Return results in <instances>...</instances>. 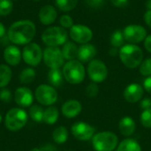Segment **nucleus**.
Listing matches in <instances>:
<instances>
[{
    "label": "nucleus",
    "instance_id": "obj_32",
    "mask_svg": "<svg viewBox=\"0 0 151 151\" xmlns=\"http://www.w3.org/2000/svg\"><path fill=\"white\" fill-rule=\"evenodd\" d=\"M140 121L145 128H151V109L142 111L140 117Z\"/></svg>",
    "mask_w": 151,
    "mask_h": 151
},
{
    "label": "nucleus",
    "instance_id": "obj_21",
    "mask_svg": "<svg viewBox=\"0 0 151 151\" xmlns=\"http://www.w3.org/2000/svg\"><path fill=\"white\" fill-rule=\"evenodd\" d=\"M64 75L63 72L60 68L58 69H50L48 73V81L53 88H59L62 86L64 81Z\"/></svg>",
    "mask_w": 151,
    "mask_h": 151
},
{
    "label": "nucleus",
    "instance_id": "obj_45",
    "mask_svg": "<svg viewBox=\"0 0 151 151\" xmlns=\"http://www.w3.org/2000/svg\"><path fill=\"white\" fill-rule=\"evenodd\" d=\"M117 52H118V51H117V49H116V48H112V49L109 51V53H110L111 56H113V57L117 55Z\"/></svg>",
    "mask_w": 151,
    "mask_h": 151
},
{
    "label": "nucleus",
    "instance_id": "obj_38",
    "mask_svg": "<svg viewBox=\"0 0 151 151\" xmlns=\"http://www.w3.org/2000/svg\"><path fill=\"white\" fill-rule=\"evenodd\" d=\"M30 151H57V149L51 144H47L39 148H34Z\"/></svg>",
    "mask_w": 151,
    "mask_h": 151
},
{
    "label": "nucleus",
    "instance_id": "obj_2",
    "mask_svg": "<svg viewBox=\"0 0 151 151\" xmlns=\"http://www.w3.org/2000/svg\"><path fill=\"white\" fill-rule=\"evenodd\" d=\"M119 58L123 65L130 69H134L143 61V52L136 44L123 45L119 51Z\"/></svg>",
    "mask_w": 151,
    "mask_h": 151
},
{
    "label": "nucleus",
    "instance_id": "obj_48",
    "mask_svg": "<svg viewBox=\"0 0 151 151\" xmlns=\"http://www.w3.org/2000/svg\"><path fill=\"white\" fill-rule=\"evenodd\" d=\"M14 1H17V0H14Z\"/></svg>",
    "mask_w": 151,
    "mask_h": 151
},
{
    "label": "nucleus",
    "instance_id": "obj_30",
    "mask_svg": "<svg viewBox=\"0 0 151 151\" xmlns=\"http://www.w3.org/2000/svg\"><path fill=\"white\" fill-rule=\"evenodd\" d=\"M125 38L123 32L120 30H116L112 33L111 36V44L113 46V48H121L124 45Z\"/></svg>",
    "mask_w": 151,
    "mask_h": 151
},
{
    "label": "nucleus",
    "instance_id": "obj_44",
    "mask_svg": "<svg viewBox=\"0 0 151 151\" xmlns=\"http://www.w3.org/2000/svg\"><path fill=\"white\" fill-rule=\"evenodd\" d=\"M6 34V29H5V27L3 23L0 22V39L3 38Z\"/></svg>",
    "mask_w": 151,
    "mask_h": 151
},
{
    "label": "nucleus",
    "instance_id": "obj_34",
    "mask_svg": "<svg viewBox=\"0 0 151 151\" xmlns=\"http://www.w3.org/2000/svg\"><path fill=\"white\" fill-rule=\"evenodd\" d=\"M59 24L60 26L65 28V29H67V28H71L74 24H73V18L68 15V14H64L60 17L59 19Z\"/></svg>",
    "mask_w": 151,
    "mask_h": 151
},
{
    "label": "nucleus",
    "instance_id": "obj_10",
    "mask_svg": "<svg viewBox=\"0 0 151 151\" xmlns=\"http://www.w3.org/2000/svg\"><path fill=\"white\" fill-rule=\"evenodd\" d=\"M88 74L93 82L101 83L104 81L108 76V68L103 61L99 59H93L88 63Z\"/></svg>",
    "mask_w": 151,
    "mask_h": 151
},
{
    "label": "nucleus",
    "instance_id": "obj_41",
    "mask_svg": "<svg viewBox=\"0 0 151 151\" xmlns=\"http://www.w3.org/2000/svg\"><path fill=\"white\" fill-rule=\"evenodd\" d=\"M143 88L148 93L151 94V76H149L145 79L143 82Z\"/></svg>",
    "mask_w": 151,
    "mask_h": 151
},
{
    "label": "nucleus",
    "instance_id": "obj_3",
    "mask_svg": "<svg viewBox=\"0 0 151 151\" xmlns=\"http://www.w3.org/2000/svg\"><path fill=\"white\" fill-rule=\"evenodd\" d=\"M63 75L65 80L73 85L81 83L86 76V70L82 63L79 60L73 59L67 61L63 66Z\"/></svg>",
    "mask_w": 151,
    "mask_h": 151
},
{
    "label": "nucleus",
    "instance_id": "obj_27",
    "mask_svg": "<svg viewBox=\"0 0 151 151\" xmlns=\"http://www.w3.org/2000/svg\"><path fill=\"white\" fill-rule=\"evenodd\" d=\"M35 76H36V73H35V69H33L32 67H27L21 71L19 78V81L21 83L29 84V83L33 82V81L35 79Z\"/></svg>",
    "mask_w": 151,
    "mask_h": 151
},
{
    "label": "nucleus",
    "instance_id": "obj_12",
    "mask_svg": "<svg viewBox=\"0 0 151 151\" xmlns=\"http://www.w3.org/2000/svg\"><path fill=\"white\" fill-rule=\"evenodd\" d=\"M69 34H70L71 39L73 42L77 43H81V44L88 43V42H90L93 37L92 30L88 27L85 25H81V24L73 25L70 28Z\"/></svg>",
    "mask_w": 151,
    "mask_h": 151
},
{
    "label": "nucleus",
    "instance_id": "obj_18",
    "mask_svg": "<svg viewBox=\"0 0 151 151\" xmlns=\"http://www.w3.org/2000/svg\"><path fill=\"white\" fill-rule=\"evenodd\" d=\"M82 111L81 104L75 99H70L65 102L61 107L62 114L67 119H73L77 117Z\"/></svg>",
    "mask_w": 151,
    "mask_h": 151
},
{
    "label": "nucleus",
    "instance_id": "obj_23",
    "mask_svg": "<svg viewBox=\"0 0 151 151\" xmlns=\"http://www.w3.org/2000/svg\"><path fill=\"white\" fill-rule=\"evenodd\" d=\"M78 47L73 42H66L62 48V53L65 60L70 61L75 59L78 55Z\"/></svg>",
    "mask_w": 151,
    "mask_h": 151
},
{
    "label": "nucleus",
    "instance_id": "obj_36",
    "mask_svg": "<svg viewBox=\"0 0 151 151\" xmlns=\"http://www.w3.org/2000/svg\"><path fill=\"white\" fill-rule=\"evenodd\" d=\"M0 99L4 103H9L12 100V93L7 88H3L0 91Z\"/></svg>",
    "mask_w": 151,
    "mask_h": 151
},
{
    "label": "nucleus",
    "instance_id": "obj_8",
    "mask_svg": "<svg viewBox=\"0 0 151 151\" xmlns=\"http://www.w3.org/2000/svg\"><path fill=\"white\" fill-rule=\"evenodd\" d=\"M42 60L50 69H58L65 65V58L58 47H47L43 50Z\"/></svg>",
    "mask_w": 151,
    "mask_h": 151
},
{
    "label": "nucleus",
    "instance_id": "obj_17",
    "mask_svg": "<svg viewBox=\"0 0 151 151\" xmlns=\"http://www.w3.org/2000/svg\"><path fill=\"white\" fill-rule=\"evenodd\" d=\"M58 17V12L56 8L51 4L43 5L38 13V18L42 25L50 26L55 22Z\"/></svg>",
    "mask_w": 151,
    "mask_h": 151
},
{
    "label": "nucleus",
    "instance_id": "obj_28",
    "mask_svg": "<svg viewBox=\"0 0 151 151\" xmlns=\"http://www.w3.org/2000/svg\"><path fill=\"white\" fill-rule=\"evenodd\" d=\"M57 7L62 12L73 11L78 4V0H55Z\"/></svg>",
    "mask_w": 151,
    "mask_h": 151
},
{
    "label": "nucleus",
    "instance_id": "obj_47",
    "mask_svg": "<svg viewBox=\"0 0 151 151\" xmlns=\"http://www.w3.org/2000/svg\"><path fill=\"white\" fill-rule=\"evenodd\" d=\"M34 1H40V0H34Z\"/></svg>",
    "mask_w": 151,
    "mask_h": 151
},
{
    "label": "nucleus",
    "instance_id": "obj_4",
    "mask_svg": "<svg viewBox=\"0 0 151 151\" xmlns=\"http://www.w3.org/2000/svg\"><path fill=\"white\" fill-rule=\"evenodd\" d=\"M91 142L95 151H115L119 145L118 136L110 131L95 134Z\"/></svg>",
    "mask_w": 151,
    "mask_h": 151
},
{
    "label": "nucleus",
    "instance_id": "obj_19",
    "mask_svg": "<svg viewBox=\"0 0 151 151\" xmlns=\"http://www.w3.org/2000/svg\"><path fill=\"white\" fill-rule=\"evenodd\" d=\"M96 55V49L90 43L82 44L78 49V60L81 63H88L94 59Z\"/></svg>",
    "mask_w": 151,
    "mask_h": 151
},
{
    "label": "nucleus",
    "instance_id": "obj_6",
    "mask_svg": "<svg viewBox=\"0 0 151 151\" xmlns=\"http://www.w3.org/2000/svg\"><path fill=\"white\" fill-rule=\"evenodd\" d=\"M27 114L20 108H12L6 113L4 124L9 131L16 132L22 129L27 123Z\"/></svg>",
    "mask_w": 151,
    "mask_h": 151
},
{
    "label": "nucleus",
    "instance_id": "obj_40",
    "mask_svg": "<svg viewBox=\"0 0 151 151\" xmlns=\"http://www.w3.org/2000/svg\"><path fill=\"white\" fill-rule=\"evenodd\" d=\"M111 3L116 7H125L128 4V0H111Z\"/></svg>",
    "mask_w": 151,
    "mask_h": 151
},
{
    "label": "nucleus",
    "instance_id": "obj_29",
    "mask_svg": "<svg viewBox=\"0 0 151 151\" xmlns=\"http://www.w3.org/2000/svg\"><path fill=\"white\" fill-rule=\"evenodd\" d=\"M43 113L44 110L40 105H33L29 109V116L36 123H40L43 119Z\"/></svg>",
    "mask_w": 151,
    "mask_h": 151
},
{
    "label": "nucleus",
    "instance_id": "obj_37",
    "mask_svg": "<svg viewBox=\"0 0 151 151\" xmlns=\"http://www.w3.org/2000/svg\"><path fill=\"white\" fill-rule=\"evenodd\" d=\"M87 4L92 8H99L103 5L104 0H84Z\"/></svg>",
    "mask_w": 151,
    "mask_h": 151
},
{
    "label": "nucleus",
    "instance_id": "obj_7",
    "mask_svg": "<svg viewBox=\"0 0 151 151\" xmlns=\"http://www.w3.org/2000/svg\"><path fill=\"white\" fill-rule=\"evenodd\" d=\"M43 51L36 42H30L23 48L22 59L30 66H37L42 59Z\"/></svg>",
    "mask_w": 151,
    "mask_h": 151
},
{
    "label": "nucleus",
    "instance_id": "obj_31",
    "mask_svg": "<svg viewBox=\"0 0 151 151\" xmlns=\"http://www.w3.org/2000/svg\"><path fill=\"white\" fill-rule=\"evenodd\" d=\"M13 10L12 0H0V15L7 16Z\"/></svg>",
    "mask_w": 151,
    "mask_h": 151
},
{
    "label": "nucleus",
    "instance_id": "obj_11",
    "mask_svg": "<svg viewBox=\"0 0 151 151\" xmlns=\"http://www.w3.org/2000/svg\"><path fill=\"white\" fill-rule=\"evenodd\" d=\"M71 132L75 139L81 142H86L93 138L96 134V128L88 123L79 121L72 126Z\"/></svg>",
    "mask_w": 151,
    "mask_h": 151
},
{
    "label": "nucleus",
    "instance_id": "obj_25",
    "mask_svg": "<svg viewBox=\"0 0 151 151\" xmlns=\"http://www.w3.org/2000/svg\"><path fill=\"white\" fill-rule=\"evenodd\" d=\"M12 73L10 66L4 64L0 65V88H4L9 84V82L12 80Z\"/></svg>",
    "mask_w": 151,
    "mask_h": 151
},
{
    "label": "nucleus",
    "instance_id": "obj_1",
    "mask_svg": "<svg viewBox=\"0 0 151 151\" xmlns=\"http://www.w3.org/2000/svg\"><path fill=\"white\" fill-rule=\"evenodd\" d=\"M35 34V24L29 19H21L13 22L9 27L7 38L15 45H27L32 42Z\"/></svg>",
    "mask_w": 151,
    "mask_h": 151
},
{
    "label": "nucleus",
    "instance_id": "obj_39",
    "mask_svg": "<svg viewBox=\"0 0 151 151\" xmlns=\"http://www.w3.org/2000/svg\"><path fill=\"white\" fill-rule=\"evenodd\" d=\"M140 106H141V108L142 109V111L151 109L150 98H144V99H142V100H141V104H140Z\"/></svg>",
    "mask_w": 151,
    "mask_h": 151
},
{
    "label": "nucleus",
    "instance_id": "obj_33",
    "mask_svg": "<svg viewBox=\"0 0 151 151\" xmlns=\"http://www.w3.org/2000/svg\"><path fill=\"white\" fill-rule=\"evenodd\" d=\"M140 73L143 76H151V58L145 59L142 62L139 68Z\"/></svg>",
    "mask_w": 151,
    "mask_h": 151
},
{
    "label": "nucleus",
    "instance_id": "obj_43",
    "mask_svg": "<svg viewBox=\"0 0 151 151\" xmlns=\"http://www.w3.org/2000/svg\"><path fill=\"white\" fill-rule=\"evenodd\" d=\"M144 20L146 24L151 27V10H148L144 14Z\"/></svg>",
    "mask_w": 151,
    "mask_h": 151
},
{
    "label": "nucleus",
    "instance_id": "obj_35",
    "mask_svg": "<svg viewBox=\"0 0 151 151\" xmlns=\"http://www.w3.org/2000/svg\"><path fill=\"white\" fill-rule=\"evenodd\" d=\"M98 93H99V88H98L96 83L93 82V83H90L87 86V88H86L87 96H88L90 98H94V97L97 96Z\"/></svg>",
    "mask_w": 151,
    "mask_h": 151
},
{
    "label": "nucleus",
    "instance_id": "obj_5",
    "mask_svg": "<svg viewBox=\"0 0 151 151\" xmlns=\"http://www.w3.org/2000/svg\"><path fill=\"white\" fill-rule=\"evenodd\" d=\"M41 38L48 47H58L67 42L68 34L62 27L54 26L46 28L42 32Z\"/></svg>",
    "mask_w": 151,
    "mask_h": 151
},
{
    "label": "nucleus",
    "instance_id": "obj_20",
    "mask_svg": "<svg viewBox=\"0 0 151 151\" xmlns=\"http://www.w3.org/2000/svg\"><path fill=\"white\" fill-rule=\"evenodd\" d=\"M119 129L123 136L129 137L135 132L136 129L135 121L131 117H124L119 120Z\"/></svg>",
    "mask_w": 151,
    "mask_h": 151
},
{
    "label": "nucleus",
    "instance_id": "obj_42",
    "mask_svg": "<svg viewBox=\"0 0 151 151\" xmlns=\"http://www.w3.org/2000/svg\"><path fill=\"white\" fill-rule=\"evenodd\" d=\"M144 47L147 51L151 53V35L146 36V38L144 39Z\"/></svg>",
    "mask_w": 151,
    "mask_h": 151
},
{
    "label": "nucleus",
    "instance_id": "obj_24",
    "mask_svg": "<svg viewBox=\"0 0 151 151\" xmlns=\"http://www.w3.org/2000/svg\"><path fill=\"white\" fill-rule=\"evenodd\" d=\"M58 116H59L58 110L54 106H50L44 110L42 122H44L47 125H53L58 121Z\"/></svg>",
    "mask_w": 151,
    "mask_h": 151
},
{
    "label": "nucleus",
    "instance_id": "obj_16",
    "mask_svg": "<svg viewBox=\"0 0 151 151\" xmlns=\"http://www.w3.org/2000/svg\"><path fill=\"white\" fill-rule=\"evenodd\" d=\"M3 56L7 65L16 66L22 59V51L16 45H9L4 49Z\"/></svg>",
    "mask_w": 151,
    "mask_h": 151
},
{
    "label": "nucleus",
    "instance_id": "obj_14",
    "mask_svg": "<svg viewBox=\"0 0 151 151\" xmlns=\"http://www.w3.org/2000/svg\"><path fill=\"white\" fill-rule=\"evenodd\" d=\"M144 88L140 84L131 83L127 86L123 92L125 100L129 104H136L142 99Z\"/></svg>",
    "mask_w": 151,
    "mask_h": 151
},
{
    "label": "nucleus",
    "instance_id": "obj_15",
    "mask_svg": "<svg viewBox=\"0 0 151 151\" xmlns=\"http://www.w3.org/2000/svg\"><path fill=\"white\" fill-rule=\"evenodd\" d=\"M14 101L21 107H29L34 101V95L32 91L26 87L18 88L14 93Z\"/></svg>",
    "mask_w": 151,
    "mask_h": 151
},
{
    "label": "nucleus",
    "instance_id": "obj_46",
    "mask_svg": "<svg viewBox=\"0 0 151 151\" xmlns=\"http://www.w3.org/2000/svg\"><path fill=\"white\" fill-rule=\"evenodd\" d=\"M1 121H2V117H1V115H0V123H1Z\"/></svg>",
    "mask_w": 151,
    "mask_h": 151
},
{
    "label": "nucleus",
    "instance_id": "obj_26",
    "mask_svg": "<svg viewBox=\"0 0 151 151\" xmlns=\"http://www.w3.org/2000/svg\"><path fill=\"white\" fill-rule=\"evenodd\" d=\"M52 139L58 144L65 143L68 139V131L65 127H57L52 133Z\"/></svg>",
    "mask_w": 151,
    "mask_h": 151
},
{
    "label": "nucleus",
    "instance_id": "obj_22",
    "mask_svg": "<svg viewBox=\"0 0 151 151\" xmlns=\"http://www.w3.org/2000/svg\"><path fill=\"white\" fill-rule=\"evenodd\" d=\"M115 151H142V147L137 141L127 138L119 143Z\"/></svg>",
    "mask_w": 151,
    "mask_h": 151
},
{
    "label": "nucleus",
    "instance_id": "obj_9",
    "mask_svg": "<svg viewBox=\"0 0 151 151\" xmlns=\"http://www.w3.org/2000/svg\"><path fill=\"white\" fill-rule=\"evenodd\" d=\"M35 96L37 102L42 105L50 106L57 102L58 92L52 86L42 84L36 88Z\"/></svg>",
    "mask_w": 151,
    "mask_h": 151
},
{
    "label": "nucleus",
    "instance_id": "obj_13",
    "mask_svg": "<svg viewBox=\"0 0 151 151\" xmlns=\"http://www.w3.org/2000/svg\"><path fill=\"white\" fill-rule=\"evenodd\" d=\"M124 38L132 44L142 42L147 36L146 29L141 25H128L123 30Z\"/></svg>",
    "mask_w": 151,
    "mask_h": 151
}]
</instances>
